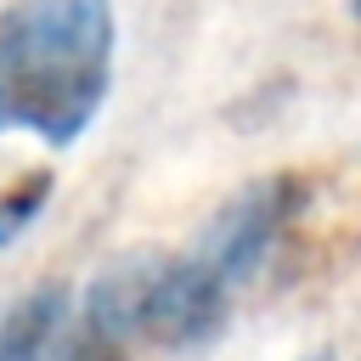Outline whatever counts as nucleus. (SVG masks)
Here are the masks:
<instances>
[{
    "instance_id": "nucleus-1",
    "label": "nucleus",
    "mask_w": 361,
    "mask_h": 361,
    "mask_svg": "<svg viewBox=\"0 0 361 361\" xmlns=\"http://www.w3.org/2000/svg\"><path fill=\"white\" fill-rule=\"evenodd\" d=\"M113 0H6L0 6V135L23 130L73 147L113 90Z\"/></svg>"
},
{
    "instance_id": "nucleus-2",
    "label": "nucleus",
    "mask_w": 361,
    "mask_h": 361,
    "mask_svg": "<svg viewBox=\"0 0 361 361\" xmlns=\"http://www.w3.org/2000/svg\"><path fill=\"white\" fill-rule=\"evenodd\" d=\"M293 209H299V180L293 175H259V180L237 186L192 231L186 248L158 254L152 299H147V344L175 350V355L203 350L226 327L237 293L271 259Z\"/></svg>"
},
{
    "instance_id": "nucleus-3",
    "label": "nucleus",
    "mask_w": 361,
    "mask_h": 361,
    "mask_svg": "<svg viewBox=\"0 0 361 361\" xmlns=\"http://www.w3.org/2000/svg\"><path fill=\"white\" fill-rule=\"evenodd\" d=\"M158 248H130L107 259L73 310H62L45 361H135L147 344V299H152Z\"/></svg>"
},
{
    "instance_id": "nucleus-4",
    "label": "nucleus",
    "mask_w": 361,
    "mask_h": 361,
    "mask_svg": "<svg viewBox=\"0 0 361 361\" xmlns=\"http://www.w3.org/2000/svg\"><path fill=\"white\" fill-rule=\"evenodd\" d=\"M62 310H68V288L62 282H39L17 305H6V316H0V361H45Z\"/></svg>"
},
{
    "instance_id": "nucleus-5",
    "label": "nucleus",
    "mask_w": 361,
    "mask_h": 361,
    "mask_svg": "<svg viewBox=\"0 0 361 361\" xmlns=\"http://www.w3.org/2000/svg\"><path fill=\"white\" fill-rule=\"evenodd\" d=\"M45 197H51V169H17L11 180H0V243H11V237H23L28 231V220L45 209Z\"/></svg>"
},
{
    "instance_id": "nucleus-6",
    "label": "nucleus",
    "mask_w": 361,
    "mask_h": 361,
    "mask_svg": "<svg viewBox=\"0 0 361 361\" xmlns=\"http://www.w3.org/2000/svg\"><path fill=\"white\" fill-rule=\"evenodd\" d=\"M299 361H333V355H327V350H310V355H299Z\"/></svg>"
},
{
    "instance_id": "nucleus-7",
    "label": "nucleus",
    "mask_w": 361,
    "mask_h": 361,
    "mask_svg": "<svg viewBox=\"0 0 361 361\" xmlns=\"http://www.w3.org/2000/svg\"><path fill=\"white\" fill-rule=\"evenodd\" d=\"M355 17H361V0H355Z\"/></svg>"
}]
</instances>
